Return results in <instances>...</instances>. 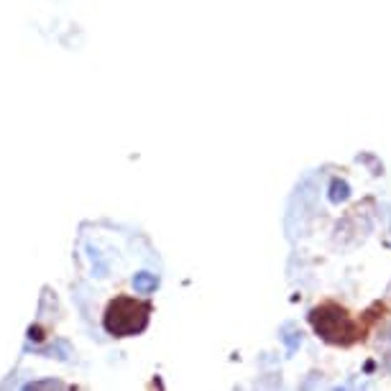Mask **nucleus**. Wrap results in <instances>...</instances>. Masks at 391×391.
Instances as JSON below:
<instances>
[{"instance_id": "1", "label": "nucleus", "mask_w": 391, "mask_h": 391, "mask_svg": "<svg viewBox=\"0 0 391 391\" xmlns=\"http://www.w3.org/2000/svg\"><path fill=\"white\" fill-rule=\"evenodd\" d=\"M148 312H151V307L146 302H138L133 297H118L115 302L108 304L103 325L113 338L138 335L148 325Z\"/></svg>"}, {"instance_id": "2", "label": "nucleus", "mask_w": 391, "mask_h": 391, "mask_svg": "<svg viewBox=\"0 0 391 391\" xmlns=\"http://www.w3.org/2000/svg\"><path fill=\"white\" fill-rule=\"evenodd\" d=\"M312 325L330 343H340V340H348L346 335H353V325H350L348 315L338 310L335 304H325V307H318L312 312Z\"/></svg>"}, {"instance_id": "3", "label": "nucleus", "mask_w": 391, "mask_h": 391, "mask_svg": "<svg viewBox=\"0 0 391 391\" xmlns=\"http://www.w3.org/2000/svg\"><path fill=\"white\" fill-rule=\"evenodd\" d=\"M133 287H136V292H138V294H151V292L159 287V279H156L154 273H136Z\"/></svg>"}, {"instance_id": "4", "label": "nucleus", "mask_w": 391, "mask_h": 391, "mask_svg": "<svg viewBox=\"0 0 391 391\" xmlns=\"http://www.w3.org/2000/svg\"><path fill=\"white\" fill-rule=\"evenodd\" d=\"M284 340H287L289 350H294V348H297V343H299V340H297L294 335H292V332H289V330H287V335H284Z\"/></svg>"}]
</instances>
